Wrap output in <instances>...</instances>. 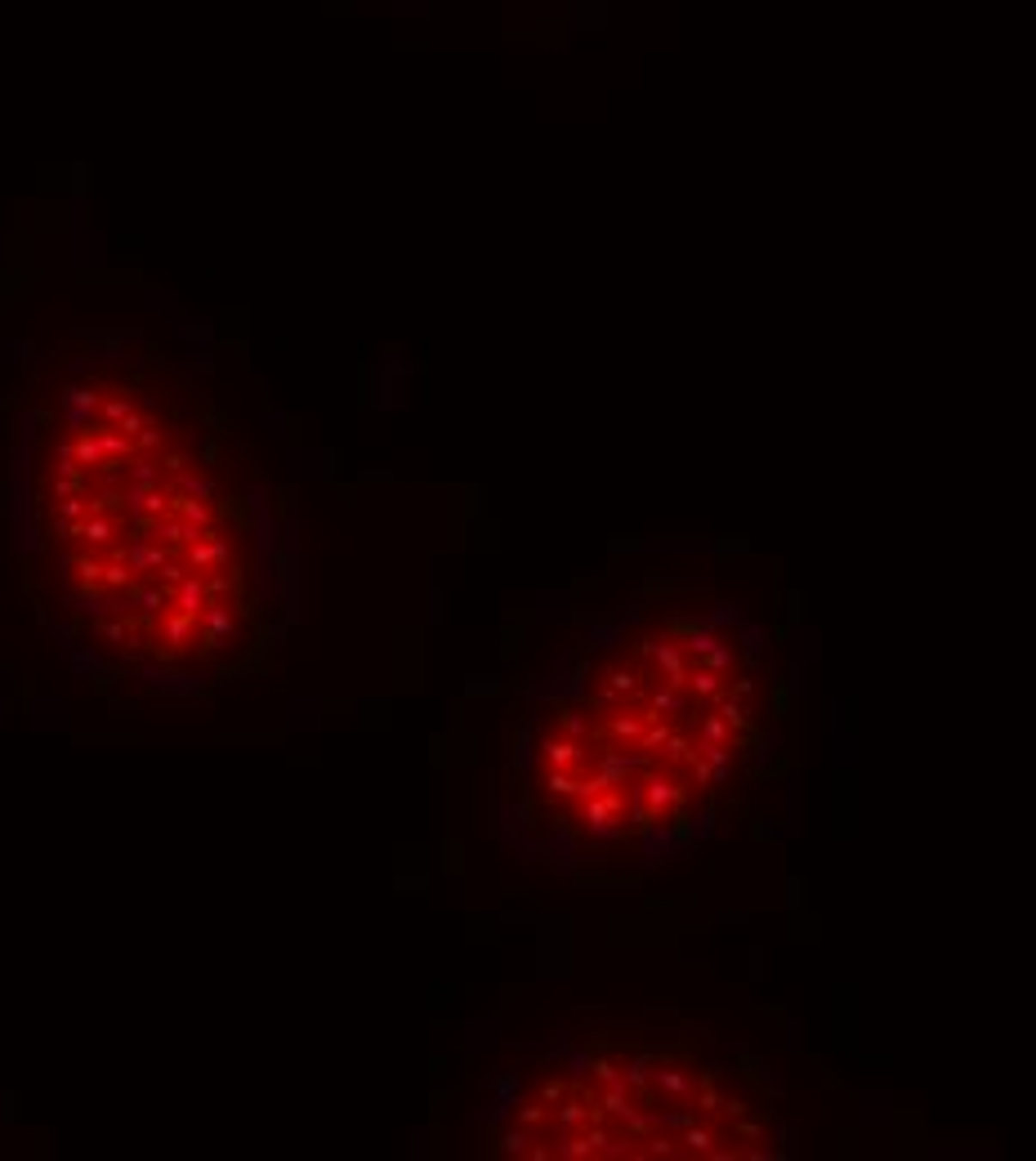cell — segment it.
<instances>
[{
  "label": "cell",
  "mask_w": 1036,
  "mask_h": 1161,
  "mask_svg": "<svg viewBox=\"0 0 1036 1161\" xmlns=\"http://www.w3.org/2000/svg\"><path fill=\"white\" fill-rule=\"evenodd\" d=\"M9 519L36 612L117 675L192 684L255 643L251 501L210 424L134 357H76L40 385Z\"/></svg>",
  "instance_id": "1"
}]
</instances>
